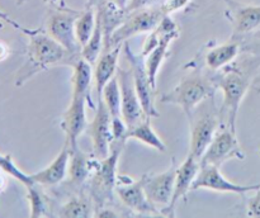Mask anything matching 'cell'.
Returning a JSON list of instances; mask_svg holds the SVG:
<instances>
[{
	"mask_svg": "<svg viewBox=\"0 0 260 218\" xmlns=\"http://www.w3.org/2000/svg\"><path fill=\"white\" fill-rule=\"evenodd\" d=\"M244 57L234 61L216 75L217 88L222 91V105L220 108L221 124L236 131V119L241 101L250 89L251 83L260 67V57L243 52Z\"/></svg>",
	"mask_w": 260,
	"mask_h": 218,
	"instance_id": "obj_1",
	"label": "cell"
},
{
	"mask_svg": "<svg viewBox=\"0 0 260 218\" xmlns=\"http://www.w3.org/2000/svg\"><path fill=\"white\" fill-rule=\"evenodd\" d=\"M25 35L28 37L27 60L15 76V86L18 88L38 72L48 70L52 66L73 65L76 60V56L69 52L42 28H30Z\"/></svg>",
	"mask_w": 260,
	"mask_h": 218,
	"instance_id": "obj_2",
	"label": "cell"
},
{
	"mask_svg": "<svg viewBox=\"0 0 260 218\" xmlns=\"http://www.w3.org/2000/svg\"><path fill=\"white\" fill-rule=\"evenodd\" d=\"M217 89L215 78H210L200 71H196L194 74L183 79L172 90L162 94L160 101L180 106L189 121L196 108L208 98L215 96Z\"/></svg>",
	"mask_w": 260,
	"mask_h": 218,
	"instance_id": "obj_3",
	"label": "cell"
},
{
	"mask_svg": "<svg viewBox=\"0 0 260 218\" xmlns=\"http://www.w3.org/2000/svg\"><path fill=\"white\" fill-rule=\"evenodd\" d=\"M124 142L126 141H113L111 154L106 159L99 160L90 179L88 180L89 194L93 199L95 209L104 207L113 200L117 180H118L117 165H118Z\"/></svg>",
	"mask_w": 260,
	"mask_h": 218,
	"instance_id": "obj_4",
	"label": "cell"
},
{
	"mask_svg": "<svg viewBox=\"0 0 260 218\" xmlns=\"http://www.w3.org/2000/svg\"><path fill=\"white\" fill-rule=\"evenodd\" d=\"M189 126L190 139L188 154L201 160L221 126L220 109L216 108L215 96L208 98L196 108L192 118L189 119Z\"/></svg>",
	"mask_w": 260,
	"mask_h": 218,
	"instance_id": "obj_5",
	"label": "cell"
},
{
	"mask_svg": "<svg viewBox=\"0 0 260 218\" xmlns=\"http://www.w3.org/2000/svg\"><path fill=\"white\" fill-rule=\"evenodd\" d=\"M164 15L161 7H149L129 13L123 23L114 30L106 50L117 46H123V43L127 42L129 38L141 33H150L156 28Z\"/></svg>",
	"mask_w": 260,
	"mask_h": 218,
	"instance_id": "obj_6",
	"label": "cell"
},
{
	"mask_svg": "<svg viewBox=\"0 0 260 218\" xmlns=\"http://www.w3.org/2000/svg\"><path fill=\"white\" fill-rule=\"evenodd\" d=\"M80 12L68 7L56 8L46 22V32L76 57H80V45L75 35V20Z\"/></svg>",
	"mask_w": 260,
	"mask_h": 218,
	"instance_id": "obj_7",
	"label": "cell"
},
{
	"mask_svg": "<svg viewBox=\"0 0 260 218\" xmlns=\"http://www.w3.org/2000/svg\"><path fill=\"white\" fill-rule=\"evenodd\" d=\"M233 159L244 160L245 154L239 143L236 131L221 124L212 142L203 154L202 159H201V165H215V166L220 167L221 165Z\"/></svg>",
	"mask_w": 260,
	"mask_h": 218,
	"instance_id": "obj_8",
	"label": "cell"
},
{
	"mask_svg": "<svg viewBox=\"0 0 260 218\" xmlns=\"http://www.w3.org/2000/svg\"><path fill=\"white\" fill-rule=\"evenodd\" d=\"M123 53L126 60L128 61L129 68L134 76L135 88H136L137 95H139L140 101H141L142 109L145 114L149 118H159L160 113L155 105V90L156 89L151 85L149 80V76L145 68L144 57L141 55H136L131 50L128 45V41L123 43Z\"/></svg>",
	"mask_w": 260,
	"mask_h": 218,
	"instance_id": "obj_9",
	"label": "cell"
},
{
	"mask_svg": "<svg viewBox=\"0 0 260 218\" xmlns=\"http://www.w3.org/2000/svg\"><path fill=\"white\" fill-rule=\"evenodd\" d=\"M178 165L173 159L172 164L165 171L159 174H145L144 189L149 202L160 210V214L164 213L172 202L173 193H174L175 177H177Z\"/></svg>",
	"mask_w": 260,
	"mask_h": 218,
	"instance_id": "obj_10",
	"label": "cell"
},
{
	"mask_svg": "<svg viewBox=\"0 0 260 218\" xmlns=\"http://www.w3.org/2000/svg\"><path fill=\"white\" fill-rule=\"evenodd\" d=\"M260 184L241 185L226 179L220 171V167L215 165H201L197 177L193 183L192 190H212L218 193H233V194L244 195L246 193L255 192Z\"/></svg>",
	"mask_w": 260,
	"mask_h": 218,
	"instance_id": "obj_11",
	"label": "cell"
},
{
	"mask_svg": "<svg viewBox=\"0 0 260 218\" xmlns=\"http://www.w3.org/2000/svg\"><path fill=\"white\" fill-rule=\"evenodd\" d=\"M117 76L121 88V116L126 122L127 127L132 128L149 117L145 114L141 101L137 95L131 68H118Z\"/></svg>",
	"mask_w": 260,
	"mask_h": 218,
	"instance_id": "obj_12",
	"label": "cell"
},
{
	"mask_svg": "<svg viewBox=\"0 0 260 218\" xmlns=\"http://www.w3.org/2000/svg\"><path fill=\"white\" fill-rule=\"evenodd\" d=\"M89 134L93 144V155L96 159H106L111 154L113 136H112V116L104 101L98 99L95 114L89 124Z\"/></svg>",
	"mask_w": 260,
	"mask_h": 218,
	"instance_id": "obj_13",
	"label": "cell"
},
{
	"mask_svg": "<svg viewBox=\"0 0 260 218\" xmlns=\"http://www.w3.org/2000/svg\"><path fill=\"white\" fill-rule=\"evenodd\" d=\"M225 3V17L233 27V37L240 38L260 27V5L243 4L238 0H221Z\"/></svg>",
	"mask_w": 260,
	"mask_h": 218,
	"instance_id": "obj_14",
	"label": "cell"
},
{
	"mask_svg": "<svg viewBox=\"0 0 260 218\" xmlns=\"http://www.w3.org/2000/svg\"><path fill=\"white\" fill-rule=\"evenodd\" d=\"M145 177L134 180L132 177L118 176L116 187V194L118 195L122 204L139 214H152L159 210L149 202L144 189Z\"/></svg>",
	"mask_w": 260,
	"mask_h": 218,
	"instance_id": "obj_15",
	"label": "cell"
},
{
	"mask_svg": "<svg viewBox=\"0 0 260 218\" xmlns=\"http://www.w3.org/2000/svg\"><path fill=\"white\" fill-rule=\"evenodd\" d=\"M86 104H89L86 99L71 96L70 104L61 117L60 127L66 137L65 144L70 150L78 147L79 137L86 128Z\"/></svg>",
	"mask_w": 260,
	"mask_h": 218,
	"instance_id": "obj_16",
	"label": "cell"
},
{
	"mask_svg": "<svg viewBox=\"0 0 260 218\" xmlns=\"http://www.w3.org/2000/svg\"><path fill=\"white\" fill-rule=\"evenodd\" d=\"M201 169V160L196 159L194 156L188 154L187 159L178 166L177 170V177H175L174 184V193H173L172 202L170 205L164 210L162 214L167 215H174L173 210H174L175 205L178 202L182 199H185L187 194L192 192L193 183H194L196 177H197L198 171Z\"/></svg>",
	"mask_w": 260,
	"mask_h": 218,
	"instance_id": "obj_17",
	"label": "cell"
},
{
	"mask_svg": "<svg viewBox=\"0 0 260 218\" xmlns=\"http://www.w3.org/2000/svg\"><path fill=\"white\" fill-rule=\"evenodd\" d=\"M122 48H123V46H117V47L103 50L98 60L95 61V67H94L93 75L98 99L102 98V91H103L104 86L111 81L112 78L117 75L118 60Z\"/></svg>",
	"mask_w": 260,
	"mask_h": 218,
	"instance_id": "obj_18",
	"label": "cell"
},
{
	"mask_svg": "<svg viewBox=\"0 0 260 218\" xmlns=\"http://www.w3.org/2000/svg\"><path fill=\"white\" fill-rule=\"evenodd\" d=\"M69 162H70V149L65 144L48 166L35 174H30V177L36 185H43V187L57 185L69 174Z\"/></svg>",
	"mask_w": 260,
	"mask_h": 218,
	"instance_id": "obj_19",
	"label": "cell"
},
{
	"mask_svg": "<svg viewBox=\"0 0 260 218\" xmlns=\"http://www.w3.org/2000/svg\"><path fill=\"white\" fill-rule=\"evenodd\" d=\"M241 42L240 38L231 37L230 41L221 45L212 46L205 53V65L212 71H220L223 67L233 63L239 55L241 53Z\"/></svg>",
	"mask_w": 260,
	"mask_h": 218,
	"instance_id": "obj_20",
	"label": "cell"
},
{
	"mask_svg": "<svg viewBox=\"0 0 260 218\" xmlns=\"http://www.w3.org/2000/svg\"><path fill=\"white\" fill-rule=\"evenodd\" d=\"M98 161L99 159L81 151L79 147L70 150V162H69L70 181L74 185H78V187L85 184L90 179Z\"/></svg>",
	"mask_w": 260,
	"mask_h": 218,
	"instance_id": "obj_21",
	"label": "cell"
},
{
	"mask_svg": "<svg viewBox=\"0 0 260 218\" xmlns=\"http://www.w3.org/2000/svg\"><path fill=\"white\" fill-rule=\"evenodd\" d=\"M71 66H73V78H71L73 93H71V96L86 99L89 105L91 108H95L93 100L90 99V86L91 80L94 78L91 63L80 57L76 58Z\"/></svg>",
	"mask_w": 260,
	"mask_h": 218,
	"instance_id": "obj_22",
	"label": "cell"
},
{
	"mask_svg": "<svg viewBox=\"0 0 260 218\" xmlns=\"http://www.w3.org/2000/svg\"><path fill=\"white\" fill-rule=\"evenodd\" d=\"M95 210L90 194H80L70 198L58 208L57 215L62 218H89L93 217Z\"/></svg>",
	"mask_w": 260,
	"mask_h": 218,
	"instance_id": "obj_23",
	"label": "cell"
},
{
	"mask_svg": "<svg viewBox=\"0 0 260 218\" xmlns=\"http://www.w3.org/2000/svg\"><path fill=\"white\" fill-rule=\"evenodd\" d=\"M150 119L151 118L144 119V121L140 122L135 127L128 128V131H127V139L134 138L136 141L147 144V146L156 150V151L167 152V144L164 143V141L154 131L151 123H150Z\"/></svg>",
	"mask_w": 260,
	"mask_h": 218,
	"instance_id": "obj_24",
	"label": "cell"
},
{
	"mask_svg": "<svg viewBox=\"0 0 260 218\" xmlns=\"http://www.w3.org/2000/svg\"><path fill=\"white\" fill-rule=\"evenodd\" d=\"M104 50V33H103V27H102L101 19H99L98 14H96V23L95 28H94L93 33H91V37L89 38L88 42L81 47L80 50V57H83L84 60H86L88 62H90L91 65L95 63V61L98 60V57L101 56V53Z\"/></svg>",
	"mask_w": 260,
	"mask_h": 218,
	"instance_id": "obj_25",
	"label": "cell"
},
{
	"mask_svg": "<svg viewBox=\"0 0 260 218\" xmlns=\"http://www.w3.org/2000/svg\"><path fill=\"white\" fill-rule=\"evenodd\" d=\"M102 100L104 101L106 106L108 108L112 118H117L121 116V88H119L118 76L111 79L108 84L104 86L102 91Z\"/></svg>",
	"mask_w": 260,
	"mask_h": 218,
	"instance_id": "obj_26",
	"label": "cell"
},
{
	"mask_svg": "<svg viewBox=\"0 0 260 218\" xmlns=\"http://www.w3.org/2000/svg\"><path fill=\"white\" fill-rule=\"evenodd\" d=\"M27 198L29 202V217L40 218L47 215V200L40 189H37L36 184L27 187Z\"/></svg>",
	"mask_w": 260,
	"mask_h": 218,
	"instance_id": "obj_27",
	"label": "cell"
},
{
	"mask_svg": "<svg viewBox=\"0 0 260 218\" xmlns=\"http://www.w3.org/2000/svg\"><path fill=\"white\" fill-rule=\"evenodd\" d=\"M0 171H3L4 174L9 175L13 179H15L17 181H19L20 184L24 185L25 188L29 187V185L35 184L30 177L29 174H25L24 171L19 169V167L15 165V162L13 161L12 156L10 155H4L0 154Z\"/></svg>",
	"mask_w": 260,
	"mask_h": 218,
	"instance_id": "obj_28",
	"label": "cell"
},
{
	"mask_svg": "<svg viewBox=\"0 0 260 218\" xmlns=\"http://www.w3.org/2000/svg\"><path fill=\"white\" fill-rule=\"evenodd\" d=\"M127 131H128V127H127L126 122L123 121L122 117L112 118V136H113V141H126Z\"/></svg>",
	"mask_w": 260,
	"mask_h": 218,
	"instance_id": "obj_29",
	"label": "cell"
},
{
	"mask_svg": "<svg viewBox=\"0 0 260 218\" xmlns=\"http://www.w3.org/2000/svg\"><path fill=\"white\" fill-rule=\"evenodd\" d=\"M246 214L248 217L260 218V188L254 192L250 198H248L246 202Z\"/></svg>",
	"mask_w": 260,
	"mask_h": 218,
	"instance_id": "obj_30",
	"label": "cell"
},
{
	"mask_svg": "<svg viewBox=\"0 0 260 218\" xmlns=\"http://www.w3.org/2000/svg\"><path fill=\"white\" fill-rule=\"evenodd\" d=\"M189 3L190 0H165L160 7H161L165 15H170L173 13H177L179 10L187 8L189 5Z\"/></svg>",
	"mask_w": 260,
	"mask_h": 218,
	"instance_id": "obj_31",
	"label": "cell"
},
{
	"mask_svg": "<svg viewBox=\"0 0 260 218\" xmlns=\"http://www.w3.org/2000/svg\"><path fill=\"white\" fill-rule=\"evenodd\" d=\"M3 24H9L10 27L15 28L17 30L22 32L23 34H27L30 29V28H25V27H23V25H20L19 23L15 22L14 19H12V18H10L7 13H4L2 9H0V28L3 27Z\"/></svg>",
	"mask_w": 260,
	"mask_h": 218,
	"instance_id": "obj_32",
	"label": "cell"
},
{
	"mask_svg": "<svg viewBox=\"0 0 260 218\" xmlns=\"http://www.w3.org/2000/svg\"><path fill=\"white\" fill-rule=\"evenodd\" d=\"M155 3V0H129L128 5L126 8L127 14L132 12H136V10L145 9V8L152 7V4Z\"/></svg>",
	"mask_w": 260,
	"mask_h": 218,
	"instance_id": "obj_33",
	"label": "cell"
},
{
	"mask_svg": "<svg viewBox=\"0 0 260 218\" xmlns=\"http://www.w3.org/2000/svg\"><path fill=\"white\" fill-rule=\"evenodd\" d=\"M241 52H248L260 57V40L243 43V45H241Z\"/></svg>",
	"mask_w": 260,
	"mask_h": 218,
	"instance_id": "obj_34",
	"label": "cell"
},
{
	"mask_svg": "<svg viewBox=\"0 0 260 218\" xmlns=\"http://www.w3.org/2000/svg\"><path fill=\"white\" fill-rule=\"evenodd\" d=\"M121 214H118L117 212H114L113 208L108 207H101L96 208L95 213H94V217H101V218H107V217H119Z\"/></svg>",
	"mask_w": 260,
	"mask_h": 218,
	"instance_id": "obj_35",
	"label": "cell"
},
{
	"mask_svg": "<svg viewBox=\"0 0 260 218\" xmlns=\"http://www.w3.org/2000/svg\"><path fill=\"white\" fill-rule=\"evenodd\" d=\"M9 55H10V50L9 47H8V45H5L4 42H0V61L7 60Z\"/></svg>",
	"mask_w": 260,
	"mask_h": 218,
	"instance_id": "obj_36",
	"label": "cell"
},
{
	"mask_svg": "<svg viewBox=\"0 0 260 218\" xmlns=\"http://www.w3.org/2000/svg\"><path fill=\"white\" fill-rule=\"evenodd\" d=\"M112 2L114 3V4L118 5L119 8H122V9H126L127 5H128L129 0H112Z\"/></svg>",
	"mask_w": 260,
	"mask_h": 218,
	"instance_id": "obj_37",
	"label": "cell"
},
{
	"mask_svg": "<svg viewBox=\"0 0 260 218\" xmlns=\"http://www.w3.org/2000/svg\"><path fill=\"white\" fill-rule=\"evenodd\" d=\"M2 172H0V193L5 189V185H7V180H5V176L2 174Z\"/></svg>",
	"mask_w": 260,
	"mask_h": 218,
	"instance_id": "obj_38",
	"label": "cell"
},
{
	"mask_svg": "<svg viewBox=\"0 0 260 218\" xmlns=\"http://www.w3.org/2000/svg\"><path fill=\"white\" fill-rule=\"evenodd\" d=\"M45 3H48V4H56V3L58 2V0H43Z\"/></svg>",
	"mask_w": 260,
	"mask_h": 218,
	"instance_id": "obj_39",
	"label": "cell"
},
{
	"mask_svg": "<svg viewBox=\"0 0 260 218\" xmlns=\"http://www.w3.org/2000/svg\"><path fill=\"white\" fill-rule=\"evenodd\" d=\"M25 2H27V0H17V4L18 5H22V4H24Z\"/></svg>",
	"mask_w": 260,
	"mask_h": 218,
	"instance_id": "obj_40",
	"label": "cell"
},
{
	"mask_svg": "<svg viewBox=\"0 0 260 218\" xmlns=\"http://www.w3.org/2000/svg\"><path fill=\"white\" fill-rule=\"evenodd\" d=\"M259 155H260V151H259Z\"/></svg>",
	"mask_w": 260,
	"mask_h": 218,
	"instance_id": "obj_41",
	"label": "cell"
}]
</instances>
